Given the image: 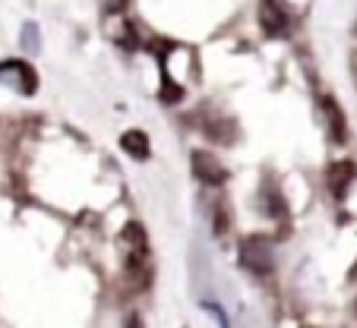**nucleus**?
Segmentation results:
<instances>
[{
  "label": "nucleus",
  "mask_w": 357,
  "mask_h": 328,
  "mask_svg": "<svg viewBox=\"0 0 357 328\" xmlns=\"http://www.w3.org/2000/svg\"><path fill=\"white\" fill-rule=\"evenodd\" d=\"M202 309H209V313H212V315H215L218 328H231V325H228V319H225V309H222V306H218V303L206 300V303H202Z\"/></svg>",
  "instance_id": "obj_8"
},
{
  "label": "nucleus",
  "mask_w": 357,
  "mask_h": 328,
  "mask_svg": "<svg viewBox=\"0 0 357 328\" xmlns=\"http://www.w3.org/2000/svg\"><path fill=\"white\" fill-rule=\"evenodd\" d=\"M348 177H351V164H335V168L329 171V180H332V187H335V196H344Z\"/></svg>",
  "instance_id": "obj_7"
},
{
  "label": "nucleus",
  "mask_w": 357,
  "mask_h": 328,
  "mask_svg": "<svg viewBox=\"0 0 357 328\" xmlns=\"http://www.w3.org/2000/svg\"><path fill=\"white\" fill-rule=\"evenodd\" d=\"M241 265L247 268L250 275H272V268H275V256H272V243L263 240V237H247L241 243Z\"/></svg>",
  "instance_id": "obj_1"
},
{
  "label": "nucleus",
  "mask_w": 357,
  "mask_h": 328,
  "mask_svg": "<svg viewBox=\"0 0 357 328\" xmlns=\"http://www.w3.org/2000/svg\"><path fill=\"white\" fill-rule=\"evenodd\" d=\"M127 328H142V322H139V315H130V319H127Z\"/></svg>",
  "instance_id": "obj_10"
},
{
  "label": "nucleus",
  "mask_w": 357,
  "mask_h": 328,
  "mask_svg": "<svg viewBox=\"0 0 357 328\" xmlns=\"http://www.w3.org/2000/svg\"><path fill=\"white\" fill-rule=\"evenodd\" d=\"M105 3H108V10H121L127 0H105Z\"/></svg>",
  "instance_id": "obj_9"
},
{
  "label": "nucleus",
  "mask_w": 357,
  "mask_h": 328,
  "mask_svg": "<svg viewBox=\"0 0 357 328\" xmlns=\"http://www.w3.org/2000/svg\"><path fill=\"white\" fill-rule=\"evenodd\" d=\"M0 79L10 82V86H16L20 92H26V95H32L35 86H38L32 67H29V63H16V61H10V63H3V67H0Z\"/></svg>",
  "instance_id": "obj_4"
},
{
  "label": "nucleus",
  "mask_w": 357,
  "mask_h": 328,
  "mask_svg": "<svg viewBox=\"0 0 357 328\" xmlns=\"http://www.w3.org/2000/svg\"><path fill=\"white\" fill-rule=\"evenodd\" d=\"M259 26H263L266 35L278 38V35H288L291 19L278 0H259Z\"/></svg>",
  "instance_id": "obj_2"
},
{
  "label": "nucleus",
  "mask_w": 357,
  "mask_h": 328,
  "mask_svg": "<svg viewBox=\"0 0 357 328\" xmlns=\"http://www.w3.org/2000/svg\"><path fill=\"white\" fill-rule=\"evenodd\" d=\"M193 174L199 177L206 187H222L225 177H228L225 168L218 164V158L209 152H193Z\"/></svg>",
  "instance_id": "obj_3"
},
{
  "label": "nucleus",
  "mask_w": 357,
  "mask_h": 328,
  "mask_svg": "<svg viewBox=\"0 0 357 328\" xmlns=\"http://www.w3.org/2000/svg\"><path fill=\"white\" fill-rule=\"evenodd\" d=\"M323 111H326V123H329V139L335 142V146H342V142L348 139V123H344L342 107H338V101L332 98V95L323 98Z\"/></svg>",
  "instance_id": "obj_5"
},
{
  "label": "nucleus",
  "mask_w": 357,
  "mask_h": 328,
  "mask_svg": "<svg viewBox=\"0 0 357 328\" xmlns=\"http://www.w3.org/2000/svg\"><path fill=\"white\" fill-rule=\"evenodd\" d=\"M121 146L127 155H133L136 161H146L149 158V139L146 133H139V130H130V133L121 136Z\"/></svg>",
  "instance_id": "obj_6"
}]
</instances>
